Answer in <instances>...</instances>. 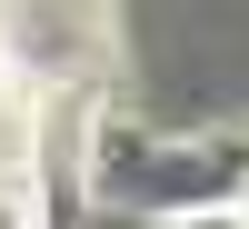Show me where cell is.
I'll return each instance as SVG.
<instances>
[{
	"label": "cell",
	"instance_id": "cell-1",
	"mask_svg": "<svg viewBox=\"0 0 249 229\" xmlns=\"http://www.w3.org/2000/svg\"><path fill=\"white\" fill-rule=\"evenodd\" d=\"M80 190L100 219H219L249 190V140H179L100 110L80 120Z\"/></svg>",
	"mask_w": 249,
	"mask_h": 229
},
{
	"label": "cell",
	"instance_id": "cell-2",
	"mask_svg": "<svg viewBox=\"0 0 249 229\" xmlns=\"http://www.w3.org/2000/svg\"><path fill=\"white\" fill-rule=\"evenodd\" d=\"M0 80L40 120H100L110 10L100 0H0Z\"/></svg>",
	"mask_w": 249,
	"mask_h": 229
},
{
	"label": "cell",
	"instance_id": "cell-3",
	"mask_svg": "<svg viewBox=\"0 0 249 229\" xmlns=\"http://www.w3.org/2000/svg\"><path fill=\"white\" fill-rule=\"evenodd\" d=\"M40 130H50V120L0 80V170H30V159H40Z\"/></svg>",
	"mask_w": 249,
	"mask_h": 229
},
{
	"label": "cell",
	"instance_id": "cell-4",
	"mask_svg": "<svg viewBox=\"0 0 249 229\" xmlns=\"http://www.w3.org/2000/svg\"><path fill=\"white\" fill-rule=\"evenodd\" d=\"M0 229H50V210H40V170H0Z\"/></svg>",
	"mask_w": 249,
	"mask_h": 229
},
{
	"label": "cell",
	"instance_id": "cell-5",
	"mask_svg": "<svg viewBox=\"0 0 249 229\" xmlns=\"http://www.w3.org/2000/svg\"><path fill=\"white\" fill-rule=\"evenodd\" d=\"M110 229H239V219L219 210V219H110Z\"/></svg>",
	"mask_w": 249,
	"mask_h": 229
},
{
	"label": "cell",
	"instance_id": "cell-6",
	"mask_svg": "<svg viewBox=\"0 0 249 229\" xmlns=\"http://www.w3.org/2000/svg\"><path fill=\"white\" fill-rule=\"evenodd\" d=\"M230 219H239V229H249V190H239V210H230Z\"/></svg>",
	"mask_w": 249,
	"mask_h": 229
}]
</instances>
